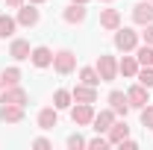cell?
<instances>
[{
    "label": "cell",
    "mask_w": 153,
    "mask_h": 150,
    "mask_svg": "<svg viewBox=\"0 0 153 150\" xmlns=\"http://www.w3.org/2000/svg\"><path fill=\"white\" fill-rule=\"evenodd\" d=\"M53 65H56L59 74H71V71H74V65H76V56L71 53V50H59L56 56H53Z\"/></svg>",
    "instance_id": "6da1fadb"
},
{
    "label": "cell",
    "mask_w": 153,
    "mask_h": 150,
    "mask_svg": "<svg viewBox=\"0 0 153 150\" xmlns=\"http://www.w3.org/2000/svg\"><path fill=\"white\" fill-rule=\"evenodd\" d=\"M97 74H100V79H115V74H118V62H115L112 56H100L97 59Z\"/></svg>",
    "instance_id": "7a4b0ae2"
},
{
    "label": "cell",
    "mask_w": 153,
    "mask_h": 150,
    "mask_svg": "<svg viewBox=\"0 0 153 150\" xmlns=\"http://www.w3.org/2000/svg\"><path fill=\"white\" fill-rule=\"evenodd\" d=\"M135 44H138V36H135L133 30H118L115 33V47L118 50H133Z\"/></svg>",
    "instance_id": "3957f363"
},
{
    "label": "cell",
    "mask_w": 153,
    "mask_h": 150,
    "mask_svg": "<svg viewBox=\"0 0 153 150\" xmlns=\"http://www.w3.org/2000/svg\"><path fill=\"white\" fill-rule=\"evenodd\" d=\"M147 91H150V88H144L141 82H138V85H133V88L127 91V100H130V106H138V109H144V106L150 103V100H147Z\"/></svg>",
    "instance_id": "277c9868"
},
{
    "label": "cell",
    "mask_w": 153,
    "mask_h": 150,
    "mask_svg": "<svg viewBox=\"0 0 153 150\" xmlns=\"http://www.w3.org/2000/svg\"><path fill=\"white\" fill-rule=\"evenodd\" d=\"M0 118H3V124H18L21 118H24V106H18V103H3Z\"/></svg>",
    "instance_id": "5b68a950"
},
{
    "label": "cell",
    "mask_w": 153,
    "mask_h": 150,
    "mask_svg": "<svg viewBox=\"0 0 153 150\" xmlns=\"http://www.w3.org/2000/svg\"><path fill=\"white\" fill-rule=\"evenodd\" d=\"M71 118H74V124H79V127L91 124V121H94V109H91V103H79L74 112H71Z\"/></svg>",
    "instance_id": "8992f818"
},
{
    "label": "cell",
    "mask_w": 153,
    "mask_h": 150,
    "mask_svg": "<svg viewBox=\"0 0 153 150\" xmlns=\"http://www.w3.org/2000/svg\"><path fill=\"white\" fill-rule=\"evenodd\" d=\"M133 21L147 27V24L153 21V3H147V0H144V3H135V9H133Z\"/></svg>",
    "instance_id": "52a82bcc"
},
{
    "label": "cell",
    "mask_w": 153,
    "mask_h": 150,
    "mask_svg": "<svg viewBox=\"0 0 153 150\" xmlns=\"http://www.w3.org/2000/svg\"><path fill=\"white\" fill-rule=\"evenodd\" d=\"M30 59H33L36 68H47V65H53V53H50V47H36V50L30 53Z\"/></svg>",
    "instance_id": "ba28073f"
},
{
    "label": "cell",
    "mask_w": 153,
    "mask_h": 150,
    "mask_svg": "<svg viewBox=\"0 0 153 150\" xmlns=\"http://www.w3.org/2000/svg\"><path fill=\"white\" fill-rule=\"evenodd\" d=\"M109 103H112V112L115 115H127V112H130V100H127L124 91H112V94H109Z\"/></svg>",
    "instance_id": "9c48e42d"
},
{
    "label": "cell",
    "mask_w": 153,
    "mask_h": 150,
    "mask_svg": "<svg viewBox=\"0 0 153 150\" xmlns=\"http://www.w3.org/2000/svg\"><path fill=\"white\" fill-rule=\"evenodd\" d=\"M91 124H94L97 132H109V127L115 124V115L109 112V109H103L100 115H94V121H91Z\"/></svg>",
    "instance_id": "30bf717a"
},
{
    "label": "cell",
    "mask_w": 153,
    "mask_h": 150,
    "mask_svg": "<svg viewBox=\"0 0 153 150\" xmlns=\"http://www.w3.org/2000/svg\"><path fill=\"white\" fill-rule=\"evenodd\" d=\"M0 100H3V103H18V106H24V103H27V91H24V88H15V85H9V91L3 94Z\"/></svg>",
    "instance_id": "8fae6325"
},
{
    "label": "cell",
    "mask_w": 153,
    "mask_h": 150,
    "mask_svg": "<svg viewBox=\"0 0 153 150\" xmlns=\"http://www.w3.org/2000/svg\"><path fill=\"white\" fill-rule=\"evenodd\" d=\"M71 94H74V100H79V103H94V97H97L94 85H76Z\"/></svg>",
    "instance_id": "7c38bea8"
},
{
    "label": "cell",
    "mask_w": 153,
    "mask_h": 150,
    "mask_svg": "<svg viewBox=\"0 0 153 150\" xmlns=\"http://www.w3.org/2000/svg\"><path fill=\"white\" fill-rule=\"evenodd\" d=\"M127 135H130V127L127 124H112L109 127V144H121Z\"/></svg>",
    "instance_id": "4fadbf2b"
},
{
    "label": "cell",
    "mask_w": 153,
    "mask_h": 150,
    "mask_svg": "<svg viewBox=\"0 0 153 150\" xmlns=\"http://www.w3.org/2000/svg\"><path fill=\"white\" fill-rule=\"evenodd\" d=\"M9 53H12L15 59H30L33 50H30V44H27L24 38H15V41H12V47H9Z\"/></svg>",
    "instance_id": "5bb4252c"
},
{
    "label": "cell",
    "mask_w": 153,
    "mask_h": 150,
    "mask_svg": "<svg viewBox=\"0 0 153 150\" xmlns=\"http://www.w3.org/2000/svg\"><path fill=\"white\" fill-rule=\"evenodd\" d=\"M65 21H68V24H79V21H85V9H82V3L68 6V9H65Z\"/></svg>",
    "instance_id": "9a60e30c"
},
{
    "label": "cell",
    "mask_w": 153,
    "mask_h": 150,
    "mask_svg": "<svg viewBox=\"0 0 153 150\" xmlns=\"http://www.w3.org/2000/svg\"><path fill=\"white\" fill-rule=\"evenodd\" d=\"M118 71H121L124 76H138V59L124 56V59H121V65H118Z\"/></svg>",
    "instance_id": "2e32d148"
},
{
    "label": "cell",
    "mask_w": 153,
    "mask_h": 150,
    "mask_svg": "<svg viewBox=\"0 0 153 150\" xmlns=\"http://www.w3.org/2000/svg\"><path fill=\"white\" fill-rule=\"evenodd\" d=\"M18 24H24V27H33V24H38V9H33V6H24L18 12Z\"/></svg>",
    "instance_id": "e0dca14e"
},
{
    "label": "cell",
    "mask_w": 153,
    "mask_h": 150,
    "mask_svg": "<svg viewBox=\"0 0 153 150\" xmlns=\"http://www.w3.org/2000/svg\"><path fill=\"white\" fill-rule=\"evenodd\" d=\"M38 127L41 130H53L56 127V109H41L38 112Z\"/></svg>",
    "instance_id": "ac0fdd59"
},
{
    "label": "cell",
    "mask_w": 153,
    "mask_h": 150,
    "mask_svg": "<svg viewBox=\"0 0 153 150\" xmlns=\"http://www.w3.org/2000/svg\"><path fill=\"white\" fill-rule=\"evenodd\" d=\"M100 24H103L106 30H118V24H121V15H118L115 9H103V15H100Z\"/></svg>",
    "instance_id": "d6986e66"
},
{
    "label": "cell",
    "mask_w": 153,
    "mask_h": 150,
    "mask_svg": "<svg viewBox=\"0 0 153 150\" xmlns=\"http://www.w3.org/2000/svg\"><path fill=\"white\" fill-rule=\"evenodd\" d=\"M18 79H21V71L18 68H3V74H0V82L9 88V85H18Z\"/></svg>",
    "instance_id": "ffe728a7"
},
{
    "label": "cell",
    "mask_w": 153,
    "mask_h": 150,
    "mask_svg": "<svg viewBox=\"0 0 153 150\" xmlns=\"http://www.w3.org/2000/svg\"><path fill=\"white\" fill-rule=\"evenodd\" d=\"M71 100H74V94L65 91V88H59V91L53 94V106H56V109H68V106H71Z\"/></svg>",
    "instance_id": "44dd1931"
},
{
    "label": "cell",
    "mask_w": 153,
    "mask_h": 150,
    "mask_svg": "<svg viewBox=\"0 0 153 150\" xmlns=\"http://www.w3.org/2000/svg\"><path fill=\"white\" fill-rule=\"evenodd\" d=\"M15 33V18H9V15H0V38H9Z\"/></svg>",
    "instance_id": "7402d4cb"
},
{
    "label": "cell",
    "mask_w": 153,
    "mask_h": 150,
    "mask_svg": "<svg viewBox=\"0 0 153 150\" xmlns=\"http://www.w3.org/2000/svg\"><path fill=\"white\" fill-rule=\"evenodd\" d=\"M135 59H138V65L150 68V65H153V47H150V44H144V47L138 50V56H135Z\"/></svg>",
    "instance_id": "603a6c76"
},
{
    "label": "cell",
    "mask_w": 153,
    "mask_h": 150,
    "mask_svg": "<svg viewBox=\"0 0 153 150\" xmlns=\"http://www.w3.org/2000/svg\"><path fill=\"white\" fill-rule=\"evenodd\" d=\"M79 76H82V82H85V85H97V82H100V74H97L94 68H82Z\"/></svg>",
    "instance_id": "cb8c5ba5"
},
{
    "label": "cell",
    "mask_w": 153,
    "mask_h": 150,
    "mask_svg": "<svg viewBox=\"0 0 153 150\" xmlns=\"http://www.w3.org/2000/svg\"><path fill=\"white\" fill-rule=\"evenodd\" d=\"M138 82H141L144 88H153V65L144 68V71H138Z\"/></svg>",
    "instance_id": "d4e9b609"
},
{
    "label": "cell",
    "mask_w": 153,
    "mask_h": 150,
    "mask_svg": "<svg viewBox=\"0 0 153 150\" xmlns=\"http://www.w3.org/2000/svg\"><path fill=\"white\" fill-rule=\"evenodd\" d=\"M141 124H144L147 130H153V106H144V112H141Z\"/></svg>",
    "instance_id": "484cf974"
},
{
    "label": "cell",
    "mask_w": 153,
    "mask_h": 150,
    "mask_svg": "<svg viewBox=\"0 0 153 150\" xmlns=\"http://www.w3.org/2000/svg\"><path fill=\"white\" fill-rule=\"evenodd\" d=\"M106 144H109V138H100V135L91 138V141H85V147H91V150H103Z\"/></svg>",
    "instance_id": "4316f807"
},
{
    "label": "cell",
    "mask_w": 153,
    "mask_h": 150,
    "mask_svg": "<svg viewBox=\"0 0 153 150\" xmlns=\"http://www.w3.org/2000/svg\"><path fill=\"white\" fill-rule=\"evenodd\" d=\"M68 147H71V150L85 147V138H82V135H68Z\"/></svg>",
    "instance_id": "83f0119b"
},
{
    "label": "cell",
    "mask_w": 153,
    "mask_h": 150,
    "mask_svg": "<svg viewBox=\"0 0 153 150\" xmlns=\"http://www.w3.org/2000/svg\"><path fill=\"white\" fill-rule=\"evenodd\" d=\"M33 147H38V150H47V147H50V141H47V138H36V141H33Z\"/></svg>",
    "instance_id": "f1b7e54d"
},
{
    "label": "cell",
    "mask_w": 153,
    "mask_h": 150,
    "mask_svg": "<svg viewBox=\"0 0 153 150\" xmlns=\"http://www.w3.org/2000/svg\"><path fill=\"white\" fill-rule=\"evenodd\" d=\"M144 41L153 47V27H150V24H147V30H144Z\"/></svg>",
    "instance_id": "f546056e"
},
{
    "label": "cell",
    "mask_w": 153,
    "mask_h": 150,
    "mask_svg": "<svg viewBox=\"0 0 153 150\" xmlns=\"http://www.w3.org/2000/svg\"><path fill=\"white\" fill-rule=\"evenodd\" d=\"M121 147H124V150H135L138 144H135V141H130V138H124V141H121Z\"/></svg>",
    "instance_id": "4dcf8cb0"
},
{
    "label": "cell",
    "mask_w": 153,
    "mask_h": 150,
    "mask_svg": "<svg viewBox=\"0 0 153 150\" xmlns=\"http://www.w3.org/2000/svg\"><path fill=\"white\" fill-rule=\"evenodd\" d=\"M6 6H12V9H15V6H21V0H6Z\"/></svg>",
    "instance_id": "1f68e13d"
},
{
    "label": "cell",
    "mask_w": 153,
    "mask_h": 150,
    "mask_svg": "<svg viewBox=\"0 0 153 150\" xmlns=\"http://www.w3.org/2000/svg\"><path fill=\"white\" fill-rule=\"evenodd\" d=\"M74 3H88V0H74Z\"/></svg>",
    "instance_id": "d6a6232c"
},
{
    "label": "cell",
    "mask_w": 153,
    "mask_h": 150,
    "mask_svg": "<svg viewBox=\"0 0 153 150\" xmlns=\"http://www.w3.org/2000/svg\"><path fill=\"white\" fill-rule=\"evenodd\" d=\"M33 3H41V0H33Z\"/></svg>",
    "instance_id": "836d02e7"
}]
</instances>
